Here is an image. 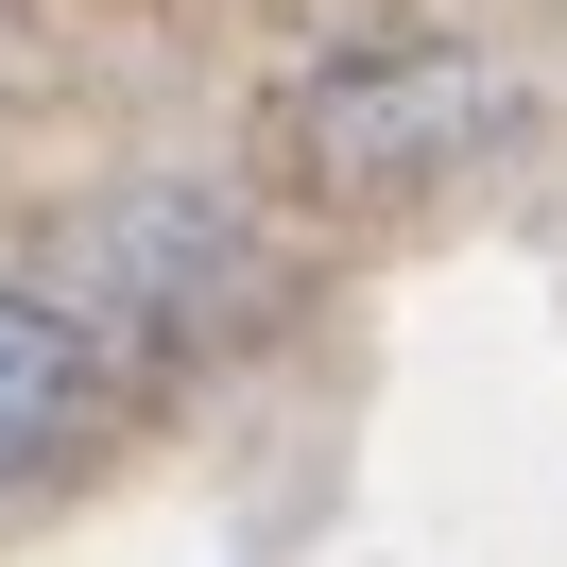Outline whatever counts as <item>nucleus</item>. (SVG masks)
<instances>
[{"label": "nucleus", "instance_id": "1", "mask_svg": "<svg viewBox=\"0 0 567 567\" xmlns=\"http://www.w3.org/2000/svg\"><path fill=\"white\" fill-rule=\"evenodd\" d=\"M70 413H86V327L35 310V292H0V482L70 447Z\"/></svg>", "mask_w": 567, "mask_h": 567}]
</instances>
